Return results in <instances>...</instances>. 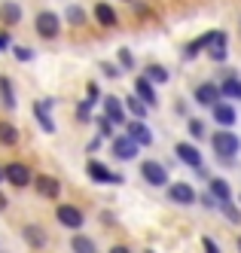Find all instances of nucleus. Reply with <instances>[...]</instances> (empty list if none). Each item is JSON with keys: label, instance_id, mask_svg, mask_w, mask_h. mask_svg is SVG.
Instances as JSON below:
<instances>
[{"label": "nucleus", "instance_id": "nucleus-5", "mask_svg": "<svg viewBox=\"0 0 241 253\" xmlns=\"http://www.w3.org/2000/svg\"><path fill=\"white\" fill-rule=\"evenodd\" d=\"M3 180H9L12 186H28L31 183V171H28V165L25 162H9V165L3 168Z\"/></svg>", "mask_w": 241, "mask_h": 253}, {"label": "nucleus", "instance_id": "nucleus-6", "mask_svg": "<svg viewBox=\"0 0 241 253\" xmlns=\"http://www.w3.org/2000/svg\"><path fill=\"white\" fill-rule=\"evenodd\" d=\"M55 216H58V223L67 226V229H83V223H86V216H83V211L77 205H61L55 211Z\"/></svg>", "mask_w": 241, "mask_h": 253}, {"label": "nucleus", "instance_id": "nucleus-1", "mask_svg": "<svg viewBox=\"0 0 241 253\" xmlns=\"http://www.w3.org/2000/svg\"><path fill=\"white\" fill-rule=\"evenodd\" d=\"M211 147H214V153H217L220 159H223V165H232V159H235L238 150H241V140H238V134H232V131H214Z\"/></svg>", "mask_w": 241, "mask_h": 253}, {"label": "nucleus", "instance_id": "nucleus-22", "mask_svg": "<svg viewBox=\"0 0 241 253\" xmlns=\"http://www.w3.org/2000/svg\"><path fill=\"white\" fill-rule=\"evenodd\" d=\"M95 19H98L104 28H113V25H116V12H113V6H110V3H98V6H95Z\"/></svg>", "mask_w": 241, "mask_h": 253}, {"label": "nucleus", "instance_id": "nucleus-7", "mask_svg": "<svg viewBox=\"0 0 241 253\" xmlns=\"http://www.w3.org/2000/svg\"><path fill=\"white\" fill-rule=\"evenodd\" d=\"M104 116L110 125H125V107L116 95H107L104 98Z\"/></svg>", "mask_w": 241, "mask_h": 253}, {"label": "nucleus", "instance_id": "nucleus-23", "mask_svg": "<svg viewBox=\"0 0 241 253\" xmlns=\"http://www.w3.org/2000/svg\"><path fill=\"white\" fill-rule=\"evenodd\" d=\"M144 77L150 80V83H168V70H165L162 64H146V70H144Z\"/></svg>", "mask_w": 241, "mask_h": 253}, {"label": "nucleus", "instance_id": "nucleus-34", "mask_svg": "<svg viewBox=\"0 0 241 253\" xmlns=\"http://www.w3.org/2000/svg\"><path fill=\"white\" fill-rule=\"evenodd\" d=\"M98 128H101V134H104V137H110V131H113V128H110V122H107V116H104V119H98Z\"/></svg>", "mask_w": 241, "mask_h": 253}, {"label": "nucleus", "instance_id": "nucleus-15", "mask_svg": "<svg viewBox=\"0 0 241 253\" xmlns=\"http://www.w3.org/2000/svg\"><path fill=\"white\" fill-rule=\"evenodd\" d=\"M208 195L220 205V202H229V198H232V189H229V183H226L223 177H214L211 183H208Z\"/></svg>", "mask_w": 241, "mask_h": 253}, {"label": "nucleus", "instance_id": "nucleus-19", "mask_svg": "<svg viewBox=\"0 0 241 253\" xmlns=\"http://www.w3.org/2000/svg\"><path fill=\"white\" fill-rule=\"evenodd\" d=\"M22 235H25V241H28L31 247H43V244H46V229H43V226H34V223H31V226L22 229Z\"/></svg>", "mask_w": 241, "mask_h": 253}, {"label": "nucleus", "instance_id": "nucleus-3", "mask_svg": "<svg viewBox=\"0 0 241 253\" xmlns=\"http://www.w3.org/2000/svg\"><path fill=\"white\" fill-rule=\"evenodd\" d=\"M34 28H37V34H40L43 40H55V37H58V31H61V25H58V15H55V12H49V9H43L40 15H37Z\"/></svg>", "mask_w": 241, "mask_h": 253}, {"label": "nucleus", "instance_id": "nucleus-42", "mask_svg": "<svg viewBox=\"0 0 241 253\" xmlns=\"http://www.w3.org/2000/svg\"><path fill=\"white\" fill-rule=\"evenodd\" d=\"M238 250H241V235H238Z\"/></svg>", "mask_w": 241, "mask_h": 253}, {"label": "nucleus", "instance_id": "nucleus-41", "mask_svg": "<svg viewBox=\"0 0 241 253\" xmlns=\"http://www.w3.org/2000/svg\"><path fill=\"white\" fill-rule=\"evenodd\" d=\"M110 253H132V250H128V247H113Z\"/></svg>", "mask_w": 241, "mask_h": 253}, {"label": "nucleus", "instance_id": "nucleus-37", "mask_svg": "<svg viewBox=\"0 0 241 253\" xmlns=\"http://www.w3.org/2000/svg\"><path fill=\"white\" fill-rule=\"evenodd\" d=\"M9 49V34H0V52Z\"/></svg>", "mask_w": 241, "mask_h": 253}, {"label": "nucleus", "instance_id": "nucleus-43", "mask_svg": "<svg viewBox=\"0 0 241 253\" xmlns=\"http://www.w3.org/2000/svg\"><path fill=\"white\" fill-rule=\"evenodd\" d=\"M0 180H3V168H0Z\"/></svg>", "mask_w": 241, "mask_h": 253}, {"label": "nucleus", "instance_id": "nucleus-20", "mask_svg": "<svg viewBox=\"0 0 241 253\" xmlns=\"http://www.w3.org/2000/svg\"><path fill=\"white\" fill-rule=\"evenodd\" d=\"M34 113H37V122L43 125V131H49V134H52V131H55V122L49 119V104L37 101V104H34Z\"/></svg>", "mask_w": 241, "mask_h": 253}, {"label": "nucleus", "instance_id": "nucleus-30", "mask_svg": "<svg viewBox=\"0 0 241 253\" xmlns=\"http://www.w3.org/2000/svg\"><path fill=\"white\" fill-rule=\"evenodd\" d=\"M98 98H101V92H98V83H89V85H86V101H89V104H95Z\"/></svg>", "mask_w": 241, "mask_h": 253}, {"label": "nucleus", "instance_id": "nucleus-40", "mask_svg": "<svg viewBox=\"0 0 241 253\" xmlns=\"http://www.w3.org/2000/svg\"><path fill=\"white\" fill-rule=\"evenodd\" d=\"M0 211H6V195L0 192Z\"/></svg>", "mask_w": 241, "mask_h": 253}, {"label": "nucleus", "instance_id": "nucleus-33", "mask_svg": "<svg viewBox=\"0 0 241 253\" xmlns=\"http://www.w3.org/2000/svg\"><path fill=\"white\" fill-rule=\"evenodd\" d=\"M190 131H193L195 137H201V134H205V125H201L198 119H190Z\"/></svg>", "mask_w": 241, "mask_h": 253}, {"label": "nucleus", "instance_id": "nucleus-10", "mask_svg": "<svg viewBox=\"0 0 241 253\" xmlns=\"http://www.w3.org/2000/svg\"><path fill=\"white\" fill-rule=\"evenodd\" d=\"M86 174H89L92 180H98V183H122V177H119V174H110L101 162H89V165H86Z\"/></svg>", "mask_w": 241, "mask_h": 253}, {"label": "nucleus", "instance_id": "nucleus-8", "mask_svg": "<svg viewBox=\"0 0 241 253\" xmlns=\"http://www.w3.org/2000/svg\"><path fill=\"white\" fill-rule=\"evenodd\" d=\"M125 134L132 137L135 143H141V147H150V143H153V131L144 125V119H138V122H128V125H125Z\"/></svg>", "mask_w": 241, "mask_h": 253}, {"label": "nucleus", "instance_id": "nucleus-24", "mask_svg": "<svg viewBox=\"0 0 241 253\" xmlns=\"http://www.w3.org/2000/svg\"><path fill=\"white\" fill-rule=\"evenodd\" d=\"M0 143H6V147L18 143V128L12 122H0Z\"/></svg>", "mask_w": 241, "mask_h": 253}, {"label": "nucleus", "instance_id": "nucleus-18", "mask_svg": "<svg viewBox=\"0 0 241 253\" xmlns=\"http://www.w3.org/2000/svg\"><path fill=\"white\" fill-rule=\"evenodd\" d=\"M211 110H214V119L220 122V125H235V119H238V113H235V107L232 104H211Z\"/></svg>", "mask_w": 241, "mask_h": 253}, {"label": "nucleus", "instance_id": "nucleus-27", "mask_svg": "<svg viewBox=\"0 0 241 253\" xmlns=\"http://www.w3.org/2000/svg\"><path fill=\"white\" fill-rule=\"evenodd\" d=\"M73 250L77 253H95V241L86 238V235H77V238H73Z\"/></svg>", "mask_w": 241, "mask_h": 253}, {"label": "nucleus", "instance_id": "nucleus-17", "mask_svg": "<svg viewBox=\"0 0 241 253\" xmlns=\"http://www.w3.org/2000/svg\"><path fill=\"white\" fill-rule=\"evenodd\" d=\"M0 22H3V25H18V22H22V6H18L15 0L0 3Z\"/></svg>", "mask_w": 241, "mask_h": 253}, {"label": "nucleus", "instance_id": "nucleus-44", "mask_svg": "<svg viewBox=\"0 0 241 253\" xmlns=\"http://www.w3.org/2000/svg\"><path fill=\"white\" fill-rule=\"evenodd\" d=\"M146 253H153V250H146Z\"/></svg>", "mask_w": 241, "mask_h": 253}, {"label": "nucleus", "instance_id": "nucleus-26", "mask_svg": "<svg viewBox=\"0 0 241 253\" xmlns=\"http://www.w3.org/2000/svg\"><path fill=\"white\" fill-rule=\"evenodd\" d=\"M0 95H3V104L12 110V107H15V95H12V83L6 77H0Z\"/></svg>", "mask_w": 241, "mask_h": 253}, {"label": "nucleus", "instance_id": "nucleus-4", "mask_svg": "<svg viewBox=\"0 0 241 253\" xmlns=\"http://www.w3.org/2000/svg\"><path fill=\"white\" fill-rule=\"evenodd\" d=\"M226 46V31H208V34H201V37L193 43V46H187V55L193 58V55H198L201 49H208V46Z\"/></svg>", "mask_w": 241, "mask_h": 253}, {"label": "nucleus", "instance_id": "nucleus-31", "mask_svg": "<svg viewBox=\"0 0 241 253\" xmlns=\"http://www.w3.org/2000/svg\"><path fill=\"white\" fill-rule=\"evenodd\" d=\"M12 55H15L18 61H31V58H34V52L25 49V46H15V49H12Z\"/></svg>", "mask_w": 241, "mask_h": 253}, {"label": "nucleus", "instance_id": "nucleus-16", "mask_svg": "<svg viewBox=\"0 0 241 253\" xmlns=\"http://www.w3.org/2000/svg\"><path fill=\"white\" fill-rule=\"evenodd\" d=\"M195 101L205 104V107L217 104V101H220V85H214V83H201V85L195 88Z\"/></svg>", "mask_w": 241, "mask_h": 253}, {"label": "nucleus", "instance_id": "nucleus-36", "mask_svg": "<svg viewBox=\"0 0 241 253\" xmlns=\"http://www.w3.org/2000/svg\"><path fill=\"white\" fill-rule=\"evenodd\" d=\"M89 107H92V104H89V101H86V104H80V110H77V113H80V119H83V122H89Z\"/></svg>", "mask_w": 241, "mask_h": 253}, {"label": "nucleus", "instance_id": "nucleus-21", "mask_svg": "<svg viewBox=\"0 0 241 253\" xmlns=\"http://www.w3.org/2000/svg\"><path fill=\"white\" fill-rule=\"evenodd\" d=\"M220 95H226L229 101H241V80L238 77H226V83L220 85Z\"/></svg>", "mask_w": 241, "mask_h": 253}, {"label": "nucleus", "instance_id": "nucleus-35", "mask_svg": "<svg viewBox=\"0 0 241 253\" xmlns=\"http://www.w3.org/2000/svg\"><path fill=\"white\" fill-rule=\"evenodd\" d=\"M201 247H205V253H220V247H217L211 238H205V241H201Z\"/></svg>", "mask_w": 241, "mask_h": 253}, {"label": "nucleus", "instance_id": "nucleus-39", "mask_svg": "<svg viewBox=\"0 0 241 253\" xmlns=\"http://www.w3.org/2000/svg\"><path fill=\"white\" fill-rule=\"evenodd\" d=\"M201 205H205V208H217V202H214L211 195H205V198H201Z\"/></svg>", "mask_w": 241, "mask_h": 253}, {"label": "nucleus", "instance_id": "nucleus-32", "mask_svg": "<svg viewBox=\"0 0 241 253\" xmlns=\"http://www.w3.org/2000/svg\"><path fill=\"white\" fill-rule=\"evenodd\" d=\"M119 61H122V67H135V61H132V52H128V49H119Z\"/></svg>", "mask_w": 241, "mask_h": 253}, {"label": "nucleus", "instance_id": "nucleus-11", "mask_svg": "<svg viewBox=\"0 0 241 253\" xmlns=\"http://www.w3.org/2000/svg\"><path fill=\"white\" fill-rule=\"evenodd\" d=\"M34 183H37V192H40L43 198H58L61 195V183L55 177H49V174H40Z\"/></svg>", "mask_w": 241, "mask_h": 253}, {"label": "nucleus", "instance_id": "nucleus-12", "mask_svg": "<svg viewBox=\"0 0 241 253\" xmlns=\"http://www.w3.org/2000/svg\"><path fill=\"white\" fill-rule=\"evenodd\" d=\"M168 195H171V202H177V205H193L195 202V189L190 183H171Z\"/></svg>", "mask_w": 241, "mask_h": 253}, {"label": "nucleus", "instance_id": "nucleus-28", "mask_svg": "<svg viewBox=\"0 0 241 253\" xmlns=\"http://www.w3.org/2000/svg\"><path fill=\"white\" fill-rule=\"evenodd\" d=\"M220 211L226 213V220H232V223H241V211H235V205H232V202H220Z\"/></svg>", "mask_w": 241, "mask_h": 253}, {"label": "nucleus", "instance_id": "nucleus-13", "mask_svg": "<svg viewBox=\"0 0 241 253\" xmlns=\"http://www.w3.org/2000/svg\"><path fill=\"white\" fill-rule=\"evenodd\" d=\"M174 153H177V159L183 162V165H190V168H201V153H198L195 147H190V143H177Z\"/></svg>", "mask_w": 241, "mask_h": 253}, {"label": "nucleus", "instance_id": "nucleus-9", "mask_svg": "<svg viewBox=\"0 0 241 253\" xmlns=\"http://www.w3.org/2000/svg\"><path fill=\"white\" fill-rule=\"evenodd\" d=\"M113 156L122 159V162H132V159L138 156V143L128 137V134H125V137H116V140H113Z\"/></svg>", "mask_w": 241, "mask_h": 253}, {"label": "nucleus", "instance_id": "nucleus-14", "mask_svg": "<svg viewBox=\"0 0 241 253\" xmlns=\"http://www.w3.org/2000/svg\"><path fill=\"white\" fill-rule=\"evenodd\" d=\"M135 88H138V98H141L146 107H156V104H159L156 88H153V83L146 80V77H138V80H135Z\"/></svg>", "mask_w": 241, "mask_h": 253}, {"label": "nucleus", "instance_id": "nucleus-29", "mask_svg": "<svg viewBox=\"0 0 241 253\" xmlns=\"http://www.w3.org/2000/svg\"><path fill=\"white\" fill-rule=\"evenodd\" d=\"M67 22H70V25H83V22H86L83 6H67Z\"/></svg>", "mask_w": 241, "mask_h": 253}, {"label": "nucleus", "instance_id": "nucleus-2", "mask_svg": "<svg viewBox=\"0 0 241 253\" xmlns=\"http://www.w3.org/2000/svg\"><path fill=\"white\" fill-rule=\"evenodd\" d=\"M141 174H144V180L150 186H168V171H165V165L156 162V159L141 162Z\"/></svg>", "mask_w": 241, "mask_h": 253}, {"label": "nucleus", "instance_id": "nucleus-38", "mask_svg": "<svg viewBox=\"0 0 241 253\" xmlns=\"http://www.w3.org/2000/svg\"><path fill=\"white\" fill-rule=\"evenodd\" d=\"M135 12H138V15H144V19H146V15H150V9H146L144 3H135Z\"/></svg>", "mask_w": 241, "mask_h": 253}, {"label": "nucleus", "instance_id": "nucleus-25", "mask_svg": "<svg viewBox=\"0 0 241 253\" xmlns=\"http://www.w3.org/2000/svg\"><path fill=\"white\" fill-rule=\"evenodd\" d=\"M122 107H125L128 113H135L138 119H144V116H146V104H144L138 95H135V98H125V101H122Z\"/></svg>", "mask_w": 241, "mask_h": 253}]
</instances>
